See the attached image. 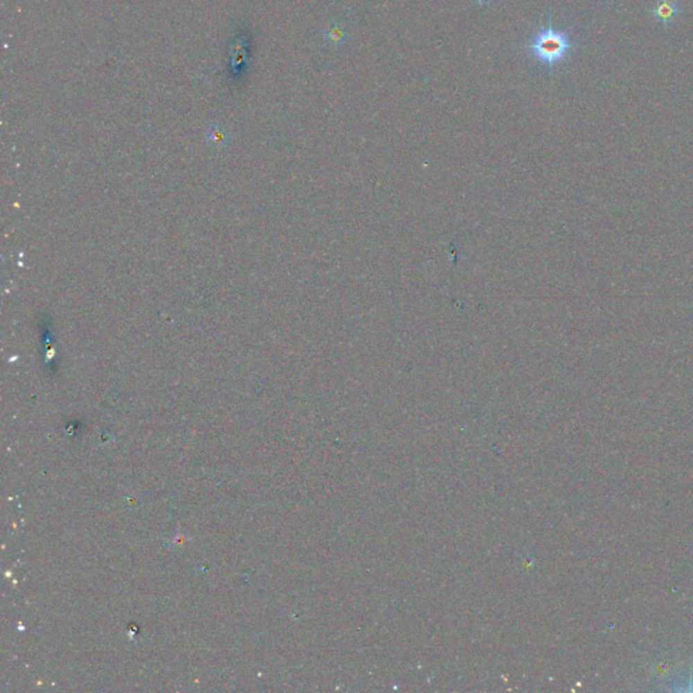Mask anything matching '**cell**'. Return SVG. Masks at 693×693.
Returning a JSON list of instances; mask_svg holds the SVG:
<instances>
[{
    "label": "cell",
    "mask_w": 693,
    "mask_h": 693,
    "mask_svg": "<svg viewBox=\"0 0 693 693\" xmlns=\"http://www.w3.org/2000/svg\"><path fill=\"white\" fill-rule=\"evenodd\" d=\"M570 46L569 35L562 31H555L551 26L541 30L529 44L534 55L547 65L561 61L566 56Z\"/></svg>",
    "instance_id": "obj_1"
},
{
    "label": "cell",
    "mask_w": 693,
    "mask_h": 693,
    "mask_svg": "<svg viewBox=\"0 0 693 693\" xmlns=\"http://www.w3.org/2000/svg\"><path fill=\"white\" fill-rule=\"evenodd\" d=\"M474 1H478L480 4H482V3H486V1H489V0H474Z\"/></svg>",
    "instance_id": "obj_4"
},
{
    "label": "cell",
    "mask_w": 693,
    "mask_h": 693,
    "mask_svg": "<svg viewBox=\"0 0 693 693\" xmlns=\"http://www.w3.org/2000/svg\"><path fill=\"white\" fill-rule=\"evenodd\" d=\"M678 10H680L678 3H676L673 0H663V1L657 3V6L651 10V14L657 21L667 24L678 14Z\"/></svg>",
    "instance_id": "obj_2"
},
{
    "label": "cell",
    "mask_w": 693,
    "mask_h": 693,
    "mask_svg": "<svg viewBox=\"0 0 693 693\" xmlns=\"http://www.w3.org/2000/svg\"><path fill=\"white\" fill-rule=\"evenodd\" d=\"M326 37H328V40L333 41L335 44H339V42H342V41H343L344 34H343L340 30L337 29V26H335L333 29H331V31H328V33H326Z\"/></svg>",
    "instance_id": "obj_3"
}]
</instances>
